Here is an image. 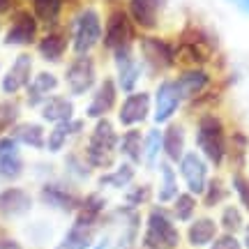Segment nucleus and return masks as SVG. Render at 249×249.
Listing matches in <instances>:
<instances>
[{
	"mask_svg": "<svg viewBox=\"0 0 249 249\" xmlns=\"http://www.w3.org/2000/svg\"><path fill=\"white\" fill-rule=\"evenodd\" d=\"M229 120L224 118L219 108L214 111H203L194 116L192 124V141H194V150L203 155L213 171L226 169V148H229Z\"/></svg>",
	"mask_w": 249,
	"mask_h": 249,
	"instance_id": "nucleus-1",
	"label": "nucleus"
},
{
	"mask_svg": "<svg viewBox=\"0 0 249 249\" xmlns=\"http://www.w3.org/2000/svg\"><path fill=\"white\" fill-rule=\"evenodd\" d=\"M65 28L70 33L71 55L97 53L104 37V12L95 2H81L70 12Z\"/></svg>",
	"mask_w": 249,
	"mask_h": 249,
	"instance_id": "nucleus-2",
	"label": "nucleus"
},
{
	"mask_svg": "<svg viewBox=\"0 0 249 249\" xmlns=\"http://www.w3.org/2000/svg\"><path fill=\"white\" fill-rule=\"evenodd\" d=\"M118 141H120L118 123L113 118H99L90 123L79 150L86 157L90 169L95 173H102L118 161Z\"/></svg>",
	"mask_w": 249,
	"mask_h": 249,
	"instance_id": "nucleus-3",
	"label": "nucleus"
},
{
	"mask_svg": "<svg viewBox=\"0 0 249 249\" xmlns=\"http://www.w3.org/2000/svg\"><path fill=\"white\" fill-rule=\"evenodd\" d=\"M182 240L185 238H182V231H180V224L173 219L169 205L152 203L145 208L139 247L141 249H180Z\"/></svg>",
	"mask_w": 249,
	"mask_h": 249,
	"instance_id": "nucleus-4",
	"label": "nucleus"
},
{
	"mask_svg": "<svg viewBox=\"0 0 249 249\" xmlns=\"http://www.w3.org/2000/svg\"><path fill=\"white\" fill-rule=\"evenodd\" d=\"M217 44L203 26L187 23L176 37V60L180 67H210Z\"/></svg>",
	"mask_w": 249,
	"mask_h": 249,
	"instance_id": "nucleus-5",
	"label": "nucleus"
},
{
	"mask_svg": "<svg viewBox=\"0 0 249 249\" xmlns=\"http://www.w3.org/2000/svg\"><path fill=\"white\" fill-rule=\"evenodd\" d=\"M136 53L141 58L143 71L148 76H164L171 70H178L176 60V39L160 33H141L136 39Z\"/></svg>",
	"mask_w": 249,
	"mask_h": 249,
	"instance_id": "nucleus-6",
	"label": "nucleus"
},
{
	"mask_svg": "<svg viewBox=\"0 0 249 249\" xmlns=\"http://www.w3.org/2000/svg\"><path fill=\"white\" fill-rule=\"evenodd\" d=\"M139 28L134 26L124 9V0H111L104 12V37H102V51L113 53L124 46H134L139 39Z\"/></svg>",
	"mask_w": 249,
	"mask_h": 249,
	"instance_id": "nucleus-7",
	"label": "nucleus"
},
{
	"mask_svg": "<svg viewBox=\"0 0 249 249\" xmlns=\"http://www.w3.org/2000/svg\"><path fill=\"white\" fill-rule=\"evenodd\" d=\"M102 79L99 60L95 53L90 55H70L62 70V88L74 99L88 97Z\"/></svg>",
	"mask_w": 249,
	"mask_h": 249,
	"instance_id": "nucleus-8",
	"label": "nucleus"
},
{
	"mask_svg": "<svg viewBox=\"0 0 249 249\" xmlns=\"http://www.w3.org/2000/svg\"><path fill=\"white\" fill-rule=\"evenodd\" d=\"M113 120L120 129H145L152 120V92L139 88L123 95Z\"/></svg>",
	"mask_w": 249,
	"mask_h": 249,
	"instance_id": "nucleus-9",
	"label": "nucleus"
},
{
	"mask_svg": "<svg viewBox=\"0 0 249 249\" xmlns=\"http://www.w3.org/2000/svg\"><path fill=\"white\" fill-rule=\"evenodd\" d=\"M37 201L53 210V213L60 214H76L81 203V189H76L74 185H70L65 178L60 176H53V178L44 180L39 185V192H37Z\"/></svg>",
	"mask_w": 249,
	"mask_h": 249,
	"instance_id": "nucleus-10",
	"label": "nucleus"
},
{
	"mask_svg": "<svg viewBox=\"0 0 249 249\" xmlns=\"http://www.w3.org/2000/svg\"><path fill=\"white\" fill-rule=\"evenodd\" d=\"M180 111H185V99L180 95L176 81L169 76H161L157 86L152 90V120L150 124L164 127L171 120L180 116Z\"/></svg>",
	"mask_w": 249,
	"mask_h": 249,
	"instance_id": "nucleus-11",
	"label": "nucleus"
},
{
	"mask_svg": "<svg viewBox=\"0 0 249 249\" xmlns=\"http://www.w3.org/2000/svg\"><path fill=\"white\" fill-rule=\"evenodd\" d=\"M111 65H113V74L111 76L116 79L123 95L141 88V79L145 76V71H143L141 58L136 53V44L113 51L111 53Z\"/></svg>",
	"mask_w": 249,
	"mask_h": 249,
	"instance_id": "nucleus-12",
	"label": "nucleus"
},
{
	"mask_svg": "<svg viewBox=\"0 0 249 249\" xmlns=\"http://www.w3.org/2000/svg\"><path fill=\"white\" fill-rule=\"evenodd\" d=\"M123 92L118 88L113 76H102L95 90L86 97V107H83V118L86 120H99V118H113L118 104H120Z\"/></svg>",
	"mask_w": 249,
	"mask_h": 249,
	"instance_id": "nucleus-13",
	"label": "nucleus"
},
{
	"mask_svg": "<svg viewBox=\"0 0 249 249\" xmlns=\"http://www.w3.org/2000/svg\"><path fill=\"white\" fill-rule=\"evenodd\" d=\"M88 127L90 120H86L83 116H76L71 120H65V123L49 127L44 152H49V155H65L71 148H79L86 132H88Z\"/></svg>",
	"mask_w": 249,
	"mask_h": 249,
	"instance_id": "nucleus-14",
	"label": "nucleus"
},
{
	"mask_svg": "<svg viewBox=\"0 0 249 249\" xmlns=\"http://www.w3.org/2000/svg\"><path fill=\"white\" fill-rule=\"evenodd\" d=\"M176 169H178L182 187H185L187 192H192L194 196L203 194L205 185H208V180L213 176V166H210L208 160H205L198 150H194V148H189V150L182 155V160L176 164Z\"/></svg>",
	"mask_w": 249,
	"mask_h": 249,
	"instance_id": "nucleus-15",
	"label": "nucleus"
},
{
	"mask_svg": "<svg viewBox=\"0 0 249 249\" xmlns=\"http://www.w3.org/2000/svg\"><path fill=\"white\" fill-rule=\"evenodd\" d=\"M42 23L37 21L30 7H18L9 17V26L5 30V44L7 46H35L42 35Z\"/></svg>",
	"mask_w": 249,
	"mask_h": 249,
	"instance_id": "nucleus-16",
	"label": "nucleus"
},
{
	"mask_svg": "<svg viewBox=\"0 0 249 249\" xmlns=\"http://www.w3.org/2000/svg\"><path fill=\"white\" fill-rule=\"evenodd\" d=\"M104 219L76 213L71 217V224L67 226L65 235H62L60 249H88L90 245H95L99 238V231L104 229Z\"/></svg>",
	"mask_w": 249,
	"mask_h": 249,
	"instance_id": "nucleus-17",
	"label": "nucleus"
},
{
	"mask_svg": "<svg viewBox=\"0 0 249 249\" xmlns=\"http://www.w3.org/2000/svg\"><path fill=\"white\" fill-rule=\"evenodd\" d=\"M37 55L49 65H60L67 62V58L71 55V44H70V33L65 26L58 28H49L42 30V35L35 44Z\"/></svg>",
	"mask_w": 249,
	"mask_h": 249,
	"instance_id": "nucleus-18",
	"label": "nucleus"
},
{
	"mask_svg": "<svg viewBox=\"0 0 249 249\" xmlns=\"http://www.w3.org/2000/svg\"><path fill=\"white\" fill-rule=\"evenodd\" d=\"M35 76V58L28 51H21V53L14 58V62L9 65V70L5 71V76L0 81V90L2 95L7 97H17L21 92H26L28 83Z\"/></svg>",
	"mask_w": 249,
	"mask_h": 249,
	"instance_id": "nucleus-19",
	"label": "nucleus"
},
{
	"mask_svg": "<svg viewBox=\"0 0 249 249\" xmlns=\"http://www.w3.org/2000/svg\"><path fill=\"white\" fill-rule=\"evenodd\" d=\"M173 81H176L185 104L196 97H201L203 92H208L210 88L217 86L210 67H180L178 74L173 76Z\"/></svg>",
	"mask_w": 249,
	"mask_h": 249,
	"instance_id": "nucleus-20",
	"label": "nucleus"
},
{
	"mask_svg": "<svg viewBox=\"0 0 249 249\" xmlns=\"http://www.w3.org/2000/svg\"><path fill=\"white\" fill-rule=\"evenodd\" d=\"M62 160L60 164H58V176L60 178H65L70 185H74L76 189H88L90 185H95V171L88 166V161H86V157L81 155L79 148H71V150H67L65 155H60Z\"/></svg>",
	"mask_w": 249,
	"mask_h": 249,
	"instance_id": "nucleus-21",
	"label": "nucleus"
},
{
	"mask_svg": "<svg viewBox=\"0 0 249 249\" xmlns=\"http://www.w3.org/2000/svg\"><path fill=\"white\" fill-rule=\"evenodd\" d=\"M124 9L139 33H160L164 0H124Z\"/></svg>",
	"mask_w": 249,
	"mask_h": 249,
	"instance_id": "nucleus-22",
	"label": "nucleus"
},
{
	"mask_svg": "<svg viewBox=\"0 0 249 249\" xmlns=\"http://www.w3.org/2000/svg\"><path fill=\"white\" fill-rule=\"evenodd\" d=\"M26 169L28 164L21 152V145L9 134H2L0 136V180H5L7 185H14L17 180L23 178Z\"/></svg>",
	"mask_w": 249,
	"mask_h": 249,
	"instance_id": "nucleus-23",
	"label": "nucleus"
},
{
	"mask_svg": "<svg viewBox=\"0 0 249 249\" xmlns=\"http://www.w3.org/2000/svg\"><path fill=\"white\" fill-rule=\"evenodd\" d=\"M35 208V196L21 185H7L0 189V217L2 219H23Z\"/></svg>",
	"mask_w": 249,
	"mask_h": 249,
	"instance_id": "nucleus-24",
	"label": "nucleus"
},
{
	"mask_svg": "<svg viewBox=\"0 0 249 249\" xmlns=\"http://www.w3.org/2000/svg\"><path fill=\"white\" fill-rule=\"evenodd\" d=\"M62 88V79L55 74V71L51 70H42V71H35V76H33V81L28 83L26 88V107L28 108H39L42 104H44L46 99L51 97V95H55V92H60Z\"/></svg>",
	"mask_w": 249,
	"mask_h": 249,
	"instance_id": "nucleus-25",
	"label": "nucleus"
},
{
	"mask_svg": "<svg viewBox=\"0 0 249 249\" xmlns=\"http://www.w3.org/2000/svg\"><path fill=\"white\" fill-rule=\"evenodd\" d=\"M139 180V166H134L129 161L118 160L111 169L102 171L95 176V187L104 189V192H120L123 194L127 187Z\"/></svg>",
	"mask_w": 249,
	"mask_h": 249,
	"instance_id": "nucleus-26",
	"label": "nucleus"
},
{
	"mask_svg": "<svg viewBox=\"0 0 249 249\" xmlns=\"http://www.w3.org/2000/svg\"><path fill=\"white\" fill-rule=\"evenodd\" d=\"M189 134H187V124L182 120H171L169 124L161 127V150H164V160L171 164H178L182 155L189 150Z\"/></svg>",
	"mask_w": 249,
	"mask_h": 249,
	"instance_id": "nucleus-27",
	"label": "nucleus"
},
{
	"mask_svg": "<svg viewBox=\"0 0 249 249\" xmlns=\"http://www.w3.org/2000/svg\"><path fill=\"white\" fill-rule=\"evenodd\" d=\"M37 113H39V120L46 127H53L58 123L76 118L79 108H76V99L70 97L67 92H55V95H51L42 107L37 108Z\"/></svg>",
	"mask_w": 249,
	"mask_h": 249,
	"instance_id": "nucleus-28",
	"label": "nucleus"
},
{
	"mask_svg": "<svg viewBox=\"0 0 249 249\" xmlns=\"http://www.w3.org/2000/svg\"><path fill=\"white\" fill-rule=\"evenodd\" d=\"M219 224H217V217L213 214H196L192 222L187 224L182 238L192 249H205L213 245V240L219 235Z\"/></svg>",
	"mask_w": 249,
	"mask_h": 249,
	"instance_id": "nucleus-29",
	"label": "nucleus"
},
{
	"mask_svg": "<svg viewBox=\"0 0 249 249\" xmlns=\"http://www.w3.org/2000/svg\"><path fill=\"white\" fill-rule=\"evenodd\" d=\"M157 178H155V203H161V205H171V201L182 192V182H180V176H178V169L176 164L171 161L161 160V164L155 169Z\"/></svg>",
	"mask_w": 249,
	"mask_h": 249,
	"instance_id": "nucleus-30",
	"label": "nucleus"
},
{
	"mask_svg": "<svg viewBox=\"0 0 249 249\" xmlns=\"http://www.w3.org/2000/svg\"><path fill=\"white\" fill-rule=\"evenodd\" d=\"M9 136L21 145V148H30V150H44L46 148V127L42 120H18L17 124L9 127Z\"/></svg>",
	"mask_w": 249,
	"mask_h": 249,
	"instance_id": "nucleus-31",
	"label": "nucleus"
},
{
	"mask_svg": "<svg viewBox=\"0 0 249 249\" xmlns=\"http://www.w3.org/2000/svg\"><path fill=\"white\" fill-rule=\"evenodd\" d=\"M30 9L37 17V21L42 23L44 30L49 28L65 26L67 21V12H70V0H28Z\"/></svg>",
	"mask_w": 249,
	"mask_h": 249,
	"instance_id": "nucleus-32",
	"label": "nucleus"
},
{
	"mask_svg": "<svg viewBox=\"0 0 249 249\" xmlns=\"http://www.w3.org/2000/svg\"><path fill=\"white\" fill-rule=\"evenodd\" d=\"M249 160V134L242 127H231L226 148V171H245Z\"/></svg>",
	"mask_w": 249,
	"mask_h": 249,
	"instance_id": "nucleus-33",
	"label": "nucleus"
},
{
	"mask_svg": "<svg viewBox=\"0 0 249 249\" xmlns=\"http://www.w3.org/2000/svg\"><path fill=\"white\" fill-rule=\"evenodd\" d=\"M231 196L233 192H231V185H229V178H224L222 173L217 171V173L210 176L203 194L198 198H201V208H205V210H219L224 203L231 201Z\"/></svg>",
	"mask_w": 249,
	"mask_h": 249,
	"instance_id": "nucleus-34",
	"label": "nucleus"
},
{
	"mask_svg": "<svg viewBox=\"0 0 249 249\" xmlns=\"http://www.w3.org/2000/svg\"><path fill=\"white\" fill-rule=\"evenodd\" d=\"M118 160L129 161L141 169L143 164V129H120Z\"/></svg>",
	"mask_w": 249,
	"mask_h": 249,
	"instance_id": "nucleus-35",
	"label": "nucleus"
},
{
	"mask_svg": "<svg viewBox=\"0 0 249 249\" xmlns=\"http://www.w3.org/2000/svg\"><path fill=\"white\" fill-rule=\"evenodd\" d=\"M164 160V150H161V127L157 124H148L143 129V164L141 169L155 171Z\"/></svg>",
	"mask_w": 249,
	"mask_h": 249,
	"instance_id": "nucleus-36",
	"label": "nucleus"
},
{
	"mask_svg": "<svg viewBox=\"0 0 249 249\" xmlns=\"http://www.w3.org/2000/svg\"><path fill=\"white\" fill-rule=\"evenodd\" d=\"M76 213L81 214H90V217H99L104 219L108 213V196L104 189L99 187H88L81 192V203H79V210Z\"/></svg>",
	"mask_w": 249,
	"mask_h": 249,
	"instance_id": "nucleus-37",
	"label": "nucleus"
},
{
	"mask_svg": "<svg viewBox=\"0 0 249 249\" xmlns=\"http://www.w3.org/2000/svg\"><path fill=\"white\" fill-rule=\"evenodd\" d=\"M169 210H171L173 219H176L178 224H189L196 214H198V210H201V198H198V196H194L192 192L182 189V192H180V194L171 201Z\"/></svg>",
	"mask_w": 249,
	"mask_h": 249,
	"instance_id": "nucleus-38",
	"label": "nucleus"
},
{
	"mask_svg": "<svg viewBox=\"0 0 249 249\" xmlns=\"http://www.w3.org/2000/svg\"><path fill=\"white\" fill-rule=\"evenodd\" d=\"M123 203L136 210H143L155 203V185L150 180H136L123 192Z\"/></svg>",
	"mask_w": 249,
	"mask_h": 249,
	"instance_id": "nucleus-39",
	"label": "nucleus"
},
{
	"mask_svg": "<svg viewBox=\"0 0 249 249\" xmlns=\"http://www.w3.org/2000/svg\"><path fill=\"white\" fill-rule=\"evenodd\" d=\"M217 224H219V231L222 233H233L238 235L242 233V229L247 226V213L242 210L238 203H224L219 208V214H217Z\"/></svg>",
	"mask_w": 249,
	"mask_h": 249,
	"instance_id": "nucleus-40",
	"label": "nucleus"
},
{
	"mask_svg": "<svg viewBox=\"0 0 249 249\" xmlns=\"http://www.w3.org/2000/svg\"><path fill=\"white\" fill-rule=\"evenodd\" d=\"M229 185L235 201L249 217V176L247 171H229Z\"/></svg>",
	"mask_w": 249,
	"mask_h": 249,
	"instance_id": "nucleus-41",
	"label": "nucleus"
},
{
	"mask_svg": "<svg viewBox=\"0 0 249 249\" xmlns=\"http://www.w3.org/2000/svg\"><path fill=\"white\" fill-rule=\"evenodd\" d=\"M21 120V104L14 99L0 102V136L9 132L12 124H17Z\"/></svg>",
	"mask_w": 249,
	"mask_h": 249,
	"instance_id": "nucleus-42",
	"label": "nucleus"
},
{
	"mask_svg": "<svg viewBox=\"0 0 249 249\" xmlns=\"http://www.w3.org/2000/svg\"><path fill=\"white\" fill-rule=\"evenodd\" d=\"M208 249H245V247H242V240L238 235H233V233H219Z\"/></svg>",
	"mask_w": 249,
	"mask_h": 249,
	"instance_id": "nucleus-43",
	"label": "nucleus"
},
{
	"mask_svg": "<svg viewBox=\"0 0 249 249\" xmlns=\"http://www.w3.org/2000/svg\"><path fill=\"white\" fill-rule=\"evenodd\" d=\"M21 5V0H0V17H12Z\"/></svg>",
	"mask_w": 249,
	"mask_h": 249,
	"instance_id": "nucleus-44",
	"label": "nucleus"
},
{
	"mask_svg": "<svg viewBox=\"0 0 249 249\" xmlns=\"http://www.w3.org/2000/svg\"><path fill=\"white\" fill-rule=\"evenodd\" d=\"M88 249H116V242L111 240V238H97V242L90 245Z\"/></svg>",
	"mask_w": 249,
	"mask_h": 249,
	"instance_id": "nucleus-45",
	"label": "nucleus"
},
{
	"mask_svg": "<svg viewBox=\"0 0 249 249\" xmlns=\"http://www.w3.org/2000/svg\"><path fill=\"white\" fill-rule=\"evenodd\" d=\"M229 2H233V5L242 12V14H247V17H249V0H229Z\"/></svg>",
	"mask_w": 249,
	"mask_h": 249,
	"instance_id": "nucleus-46",
	"label": "nucleus"
},
{
	"mask_svg": "<svg viewBox=\"0 0 249 249\" xmlns=\"http://www.w3.org/2000/svg\"><path fill=\"white\" fill-rule=\"evenodd\" d=\"M242 247L249 249V222H247V226L242 229Z\"/></svg>",
	"mask_w": 249,
	"mask_h": 249,
	"instance_id": "nucleus-47",
	"label": "nucleus"
},
{
	"mask_svg": "<svg viewBox=\"0 0 249 249\" xmlns=\"http://www.w3.org/2000/svg\"><path fill=\"white\" fill-rule=\"evenodd\" d=\"M81 2H88V0H70V5H71V9L76 7V5H81Z\"/></svg>",
	"mask_w": 249,
	"mask_h": 249,
	"instance_id": "nucleus-48",
	"label": "nucleus"
},
{
	"mask_svg": "<svg viewBox=\"0 0 249 249\" xmlns=\"http://www.w3.org/2000/svg\"><path fill=\"white\" fill-rule=\"evenodd\" d=\"M247 176H249V169H247Z\"/></svg>",
	"mask_w": 249,
	"mask_h": 249,
	"instance_id": "nucleus-49",
	"label": "nucleus"
}]
</instances>
